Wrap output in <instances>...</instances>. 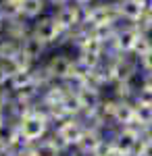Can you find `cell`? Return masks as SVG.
Wrapping results in <instances>:
<instances>
[{
	"label": "cell",
	"mask_w": 152,
	"mask_h": 156,
	"mask_svg": "<svg viewBox=\"0 0 152 156\" xmlns=\"http://www.w3.org/2000/svg\"><path fill=\"white\" fill-rule=\"evenodd\" d=\"M106 144V131H100V129H83L79 142L73 146L77 148L79 152H83L85 156H96Z\"/></svg>",
	"instance_id": "9"
},
{
	"label": "cell",
	"mask_w": 152,
	"mask_h": 156,
	"mask_svg": "<svg viewBox=\"0 0 152 156\" xmlns=\"http://www.w3.org/2000/svg\"><path fill=\"white\" fill-rule=\"evenodd\" d=\"M96 156H127V154L119 152L117 148H113V146H110L108 142H106V144H104V148H102V150H100V152H98Z\"/></svg>",
	"instance_id": "22"
},
{
	"label": "cell",
	"mask_w": 152,
	"mask_h": 156,
	"mask_svg": "<svg viewBox=\"0 0 152 156\" xmlns=\"http://www.w3.org/2000/svg\"><path fill=\"white\" fill-rule=\"evenodd\" d=\"M27 152H29L31 156H63V152H60V150L52 144L48 137L40 140V142H34V144H29Z\"/></svg>",
	"instance_id": "16"
},
{
	"label": "cell",
	"mask_w": 152,
	"mask_h": 156,
	"mask_svg": "<svg viewBox=\"0 0 152 156\" xmlns=\"http://www.w3.org/2000/svg\"><path fill=\"white\" fill-rule=\"evenodd\" d=\"M136 154L138 156H152V131H146L144 135H142Z\"/></svg>",
	"instance_id": "18"
},
{
	"label": "cell",
	"mask_w": 152,
	"mask_h": 156,
	"mask_svg": "<svg viewBox=\"0 0 152 156\" xmlns=\"http://www.w3.org/2000/svg\"><path fill=\"white\" fill-rule=\"evenodd\" d=\"M152 48V36H146V34H140L138 37V42H136V46L131 50V56H136V58H142L148 50Z\"/></svg>",
	"instance_id": "17"
},
{
	"label": "cell",
	"mask_w": 152,
	"mask_h": 156,
	"mask_svg": "<svg viewBox=\"0 0 152 156\" xmlns=\"http://www.w3.org/2000/svg\"><path fill=\"white\" fill-rule=\"evenodd\" d=\"M75 96H77V100H79L81 115H85V112H96V110L100 108V104H102V100H104L106 94L100 90V87L88 83L83 90H79ZM81 115H79V117H81Z\"/></svg>",
	"instance_id": "11"
},
{
	"label": "cell",
	"mask_w": 152,
	"mask_h": 156,
	"mask_svg": "<svg viewBox=\"0 0 152 156\" xmlns=\"http://www.w3.org/2000/svg\"><path fill=\"white\" fill-rule=\"evenodd\" d=\"M117 100V98H115ZM136 123V108L131 100H117L115 110H113V121L110 127H133Z\"/></svg>",
	"instance_id": "13"
},
{
	"label": "cell",
	"mask_w": 152,
	"mask_h": 156,
	"mask_svg": "<svg viewBox=\"0 0 152 156\" xmlns=\"http://www.w3.org/2000/svg\"><path fill=\"white\" fill-rule=\"evenodd\" d=\"M142 135L144 133L138 127H108L106 129V142L113 148H117L119 152L131 156V154H136Z\"/></svg>",
	"instance_id": "3"
},
{
	"label": "cell",
	"mask_w": 152,
	"mask_h": 156,
	"mask_svg": "<svg viewBox=\"0 0 152 156\" xmlns=\"http://www.w3.org/2000/svg\"><path fill=\"white\" fill-rule=\"evenodd\" d=\"M83 23L88 27H115L121 23L117 4L110 0H96L83 9Z\"/></svg>",
	"instance_id": "2"
},
{
	"label": "cell",
	"mask_w": 152,
	"mask_h": 156,
	"mask_svg": "<svg viewBox=\"0 0 152 156\" xmlns=\"http://www.w3.org/2000/svg\"><path fill=\"white\" fill-rule=\"evenodd\" d=\"M48 52H50V48H48L46 44H42L40 40L35 36H29L23 37L21 40V44H19V62H21V67H25V69H31L34 65H38V62H42V60L48 56Z\"/></svg>",
	"instance_id": "5"
},
{
	"label": "cell",
	"mask_w": 152,
	"mask_h": 156,
	"mask_svg": "<svg viewBox=\"0 0 152 156\" xmlns=\"http://www.w3.org/2000/svg\"><path fill=\"white\" fill-rule=\"evenodd\" d=\"M138 87L152 92V73H140L138 75Z\"/></svg>",
	"instance_id": "21"
},
{
	"label": "cell",
	"mask_w": 152,
	"mask_h": 156,
	"mask_svg": "<svg viewBox=\"0 0 152 156\" xmlns=\"http://www.w3.org/2000/svg\"><path fill=\"white\" fill-rule=\"evenodd\" d=\"M4 25H6V19L0 15V36H2V31H4Z\"/></svg>",
	"instance_id": "25"
},
{
	"label": "cell",
	"mask_w": 152,
	"mask_h": 156,
	"mask_svg": "<svg viewBox=\"0 0 152 156\" xmlns=\"http://www.w3.org/2000/svg\"><path fill=\"white\" fill-rule=\"evenodd\" d=\"M17 156H31V154H29L27 150H21V152H17Z\"/></svg>",
	"instance_id": "26"
},
{
	"label": "cell",
	"mask_w": 152,
	"mask_h": 156,
	"mask_svg": "<svg viewBox=\"0 0 152 156\" xmlns=\"http://www.w3.org/2000/svg\"><path fill=\"white\" fill-rule=\"evenodd\" d=\"M4 119H6V108H4L2 104H0V123H2Z\"/></svg>",
	"instance_id": "24"
},
{
	"label": "cell",
	"mask_w": 152,
	"mask_h": 156,
	"mask_svg": "<svg viewBox=\"0 0 152 156\" xmlns=\"http://www.w3.org/2000/svg\"><path fill=\"white\" fill-rule=\"evenodd\" d=\"M42 62L46 67L48 75L52 77V81H63L73 71V54L67 50H50Z\"/></svg>",
	"instance_id": "6"
},
{
	"label": "cell",
	"mask_w": 152,
	"mask_h": 156,
	"mask_svg": "<svg viewBox=\"0 0 152 156\" xmlns=\"http://www.w3.org/2000/svg\"><path fill=\"white\" fill-rule=\"evenodd\" d=\"M110 71H113V83L136 81L140 75V62L131 54H117V56H110Z\"/></svg>",
	"instance_id": "7"
},
{
	"label": "cell",
	"mask_w": 152,
	"mask_h": 156,
	"mask_svg": "<svg viewBox=\"0 0 152 156\" xmlns=\"http://www.w3.org/2000/svg\"><path fill=\"white\" fill-rule=\"evenodd\" d=\"M50 15H52L54 21L59 23V27L63 29V34L73 31V29H77V27L83 25V9L79 4H75V2H67V4H63L59 9H54Z\"/></svg>",
	"instance_id": "8"
},
{
	"label": "cell",
	"mask_w": 152,
	"mask_h": 156,
	"mask_svg": "<svg viewBox=\"0 0 152 156\" xmlns=\"http://www.w3.org/2000/svg\"><path fill=\"white\" fill-rule=\"evenodd\" d=\"M138 62H140V73H152V48L142 58H138Z\"/></svg>",
	"instance_id": "20"
},
{
	"label": "cell",
	"mask_w": 152,
	"mask_h": 156,
	"mask_svg": "<svg viewBox=\"0 0 152 156\" xmlns=\"http://www.w3.org/2000/svg\"><path fill=\"white\" fill-rule=\"evenodd\" d=\"M48 11V0H21V17L27 21H35Z\"/></svg>",
	"instance_id": "14"
},
{
	"label": "cell",
	"mask_w": 152,
	"mask_h": 156,
	"mask_svg": "<svg viewBox=\"0 0 152 156\" xmlns=\"http://www.w3.org/2000/svg\"><path fill=\"white\" fill-rule=\"evenodd\" d=\"M117 12L121 23H131L136 25L148 11V0H117Z\"/></svg>",
	"instance_id": "10"
},
{
	"label": "cell",
	"mask_w": 152,
	"mask_h": 156,
	"mask_svg": "<svg viewBox=\"0 0 152 156\" xmlns=\"http://www.w3.org/2000/svg\"><path fill=\"white\" fill-rule=\"evenodd\" d=\"M71 2H75V4H79L81 9H85V6H90V4L96 2V0H71Z\"/></svg>",
	"instance_id": "23"
},
{
	"label": "cell",
	"mask_w": 152,
	"mask_h": 156,
	"mask_svg": "<svg viewBox=\"0 0 152 156\" xmlns=\"http://www.w3.org/2000/svg\"><path fill=\"white\" fill-rule=\"evenodd\" d=\"M17 127H19V133L27 144H34V142H40L44 140L50 129H52V123L46 117V112L35 104L29 112H25L21 119L17 121Z\"/></svg>",
	"instance_id": "1"
},
{
	"label": "cell",
	"mask_w": 152,
	"mask_h": 156,
	"mask_svg": "<svg viewBox=\"0 0 152 156\" xmlns=\"http://www.w3.org/2000/svg\"><path fill=\"white\" fill-rule=\"evenodd\" d=\"M31 36H35L42 44H46L48 48H59L60 37H63V29L59 27V23L54 21V17L46 12L40 19L31 21Z\"/></svg>",
	"instance_id": "4"
},
{
	"label": "cell",
	"mask_w": 152,
	"mask_h": 156,
	"mask_svg": "<svg viewBox=\"0 0 152 156\" xmlns=\"http://www.w3.org/2000/svg\"><path fill=\"white\" fill-rule=\"evenodd\" d=\"M52 129L59 133V135L71 146V148H73V146L79 142V137H81V133H83V129H85V125L81 123V119H79V117H69V119L63 121V123L54 125Z\"/></svg>",
	"instance_id": "12"
},
{
	"label": "cell",
	"mask_w": 152,
	"mask_h": 156,
	"mask_svg": "<svg viewBox=\"0 0 152 156\" xmlns=\"http://www.w3.org/2000/svg\"><path fill=\"white\" fill-rule=\"evenodd\" d=\"M108 90H110V96L113 98H117V100H131L133 102V96L138 92V79L136 81H117Z\"/></svg>",
	"instance_id": "15"
},
{
	"label": "cell",
	"mask_w": 152,
	"mask_h": 156,
	"mask_svg": "<svg viewBox=\"0 0 152 156\" xmlns=\"http://www.w3.org/2000/svg\"><path fill=\"white\" fill-rule=\"evenodd\" d=\"M133 102H136V104H148V106H152V92L150 90L138 87V92H136V96H133Z\"/></svg>",
	"instance_id": "19"
}]
</instances>
